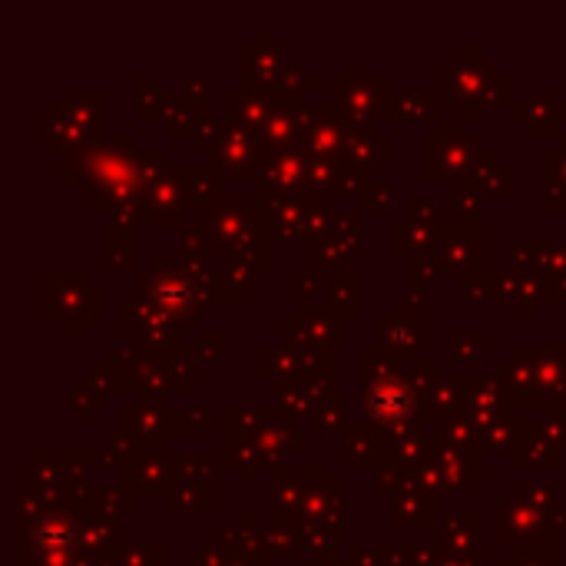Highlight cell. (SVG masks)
I'll use <instances>...</instances> for the list:
<instances>
[{"instance_id":"cell-1","label":"cell","mask_w":566,"mask_h":566,"mask_svg":"<svg viewBox=\"0 0 566 566\" xmlns=\"http://www.w3.org/2000/svg\"><path fill=\"white\" fill-rule=\"evenodd\" d=\"M537 511H531V504H521V501H507L501 504V537L514 541L521 534H527L524 527H537Z\"/></svg>"},{"instance_id":"cell-2","label":"cell","mask_w":566,"mask_h":566,"mask_svg":"<svg viewBox=\"0 0 566 566\" xmlns=\"http://www.w3.org/2000/svg\"><path fill=\"white\" fill-rule=\"evenodd\" d=\"M511 566H554V560H551V554H541V557H537V547H534V557H531L527 551H521L517 560Z\"/></svg>"}]
</instances>
